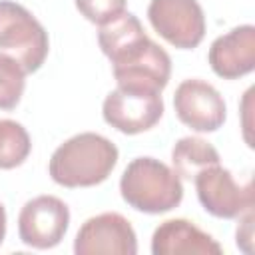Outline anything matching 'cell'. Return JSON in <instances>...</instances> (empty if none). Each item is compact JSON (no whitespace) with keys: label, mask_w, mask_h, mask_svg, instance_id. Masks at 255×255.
<instances>
[{"label":"cell","mask_w":255,"mask_h":255,"mask_svg":"<svg viewBox=\"0 0 255 255\" xmlns=\"http://www.w3.org/2000/svg\"><path fill=\"white\" fill-rule=\"evenodd\" d=\"M118 163V147L108 137L84 131L66 139L50 157V177L62 187H92L110 177Z\"/></svg>","instance_id":"6da1fadb"},{"label":"cell","mask_w":255,"mask_h":255,"mask_svg":"<svg viewBox=\"0 0 255 255\" xmlns=\"http://www.w3.org/2000/svg\"><path fill=\"white\" fill-rule=\"evenodd\" d=\"M120 193L129 207L157 215L181 203L183 185L179 175L163 161L155 157H135L122 173Z\"/></svg>","instance_id":"7a4b0ae2"},{"label":"cell","mask_w":255,"mask_h":255,"mask_svg":"<svg viewBox=\"0 0 255 255\" xmlns=\"http://www.w3.org/2000/svg\"><path fill=\"white\" fill-rule=\"evenodd\" d=\"M50 50L48 32L18 2L0 0V54L16 60L26 74L42 68Z\"/></svg>","instance_id":"3957f363"},{"label":"cell","mask_w":255,"mask_h":255,"mask_svg":"<svg viewBox=\"0 0 255 255\" xmlns=\"http://www.w3.org/2000/svg\"><path fill=\"white\" fill-rule=\"evenodd\" d=\"M118 86H135L161 92L171 76L169 54L147 34L110 58Z\"/></svg>","instance_id":"277c9868"},{"label":"cell","mask_w":255,"mask_h":255,"mask_svg":"<svg viewBox=\"0 0 255 255\" xmlns=\"http://www.w3.org/2000/svg\"><path fill=\"white\" fill-rule=\"evenodd\" d=\"M102 116L108 126L122 133L135 135L147 131L163 116L161 92L135 86H118L106 96Z\"/></svg>","instance_id":"5b68a950"},{"label":"cell","mask_w":255,"mask_h":255,"mask_svg":"<svg viewBox=\"0 0 255 255\" xmlns=\"http://www.w3.org/2000/svg\"><path fill=\"white\" fill-rule=\"evenodd\" d=\"M197 199L201 207L219 219H237L247 211H253V187L237 183L229 169L217 165L205 167L193 177Z\"/></svg>","instance_id":"8992f818"},{"label":"cell","mask_w":255,"mask_h":255,"mask_svg":"<svg viewBox=\"0 0 255 255\" xmlns=\"http://www.w3.org/2000/svg\"><path fill=\"white\" fill-rule=\"evenodd\" d=\"M147 18L151 28L179 50L199 46L205 36V16L197 0H151Z\"/></svg>","instance_id":"52a82bcc"},{"label":"cell","mask_w":255,"mask_h":255,"mask_svg":"<svg viewBox=\"0 0 255 255\" xmlns=\"http://www.w3.org/2000/svg\"><path fill=\"white\" fill-rule=\"evenodd\" d=\"M70 225V209L56 195H38L24 203L18 215L20 241L34 249L56 247Z\"/></svg>","instance_id":"ba28073f"},{"label":"cell","mask_w":255,"mask_h":255,"mask_svg":"<svg viewBox=\"0 0 255 255\" xmlns=\"http://www.w3.org/2000/svg\"><path fill=\"white\" fill-rule=\"evenodd\" d=\"M76 255H135L137 237L131 223L116 213L106 211L82 223L74 241Z\"/></svg>","instance_id":"9c48e42d"},{"label":"cell","mask_w":255,"mask_h":255,"mask_svg":"<svg viewBox=\"0 0 255 255\" xmlns=\"http://www.w3.org/2000/svg\"><path fill=\"white\" fill-rule=\"evenodd\" d=\"M173 108L181 124L195 131H217L227 118L223 96L205 80H183L173 94Z\"/></svg>","instance_id":"30bf717a"},{"label":"cell","mask_w":255,"mask_h":255,"mask_svg":"<svg viewBox=\"0 0 255 255\" xmlns=\"http://www.w3.org/2000/svg\"><path fill=\"white\" fill-rule=\"evenodd\" d=\"M211 70L223 80H237L255 68V26L243 24L215 38L207 54Z\"/></svg>","instance_id":"8fae6325"},{"label":"cell","mask_w":255,"mask_h":255,"mask_svg":"<svg viewBox=\"0 0 255 255\" xmlns=\"http://www.w3.org/2000/svg\"><path fill=\"white\" fill-rule=\"evenodd\" d=\"M153 255H221L223 247L187 219H167L151 235Z\"/></svg>","instance_id":"7c38bea8"},{"label":"cell","mask_w":255,"mask_h":255,"mask_svg":"<svg viewBox=\"0 0 255 255\" xmlns=\"http://www.w3.org/2000/svg\"><path fill=\"white\" fill-rule=\"evenodd\" d=\"M217 163H219L217 149L201 137H193V135L181 137L175 141L171 149V165L173 171L179 175V179H193L195 173Z\"/></svg>","instance_id":"4fadbf2b"},{"label":"cell","mask_w":255,"mask_h":255,"mask_svg":"<svg viewBox=\"0 0 255 255\" xmlns=\"http://www.w3.org/2000/svg\"><path fill=\"white\" fill-rule=\"evenodd\" d=\"M32 139L26 128L14 120H0V169H14L26 161Z\"/></svg>","instance_id":"5bb4252c"},{"label":"cell","mask_w":255,"mask_h":255,"mask_svg":"<svg viewBox=\"0 0 255 255\" xmlns=\"http://www.w3.org/2000/svg\"><path fill=\"white\" fill-rule=\"evenodd\" d=\"M24 88V68L16 60L0 54V110H14L22 100Z\"/></svg>","instance_id":"9a60e30c"},{"label":"cell","mask_w":255,"mask_h":255,"mask_svg":"<svg viewBox=\"0 0 255 255\" xmlns=\"http://www.w3.org/2000/svg\"><path fill=\"white\" fill-rule=\"evenodd\" d=\"M78 12L94 22V24H106L126 12V0H74Z\"/></svg>","instance_id":"2e32d148"},{"label":"cell","mask_w":255,"mask_h":255,"mask_svg":"<svg viewBox=\"0 0 255 255\" xmlns=\"http://www.w3.org/2000/svg\"><path fill=\"white\" fill-rule=\"evenodd\" d=\"M241 223L237 227V247H241L245 253H251V239H253V211L243 213Z\"/></svg>","instance_id":"e0dca14e"},{"label":"cell","mask_w":255,"mask_h":255,"mask_svg":"<svg viewBox=\"0 0 255 255\" xmlns=\"http://www.w3.org/2000/svg\"><path fill=\"white\" fill-rule=\"evenodd\" d=\"M4 237H6V209L0 203V245H2Z\"/></svg>","instance_id":"ac0fdd59"}]
</instances>
